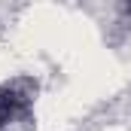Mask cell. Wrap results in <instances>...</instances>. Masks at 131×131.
<instances>
[{
	"mask_svg": "<svg viewBox=\"0 0 131 131\" xmlns=\"http://www.w3.org/2000/svg\"><path fill=\"white\" fill-rule=\"evenodd\" d=\"M21 89H28V82L0 85V128H3V125H12L21 113H28L31 92H21Z\"/></svg>",
	"mask_w": 131,
	"mask_h": 131,
	"instance_id": "6da1fadb",
	"label": "cell"
},
{
	"mask_svg": "<svg viewBox=\"0 0 131 131\" xmlns=\"http://www.w3.org/2000/svg\"><path fill=\"white\" fill-rule=\"evenodd\" d=\"M125 9H128V15H131V3H128V6H125Z\"/></svg>",
	"mask_w": 131,
	"mask_h": 131,
	"instance_id": "7a4b0ae2",
	"label": "cell"
}]
</instances>
